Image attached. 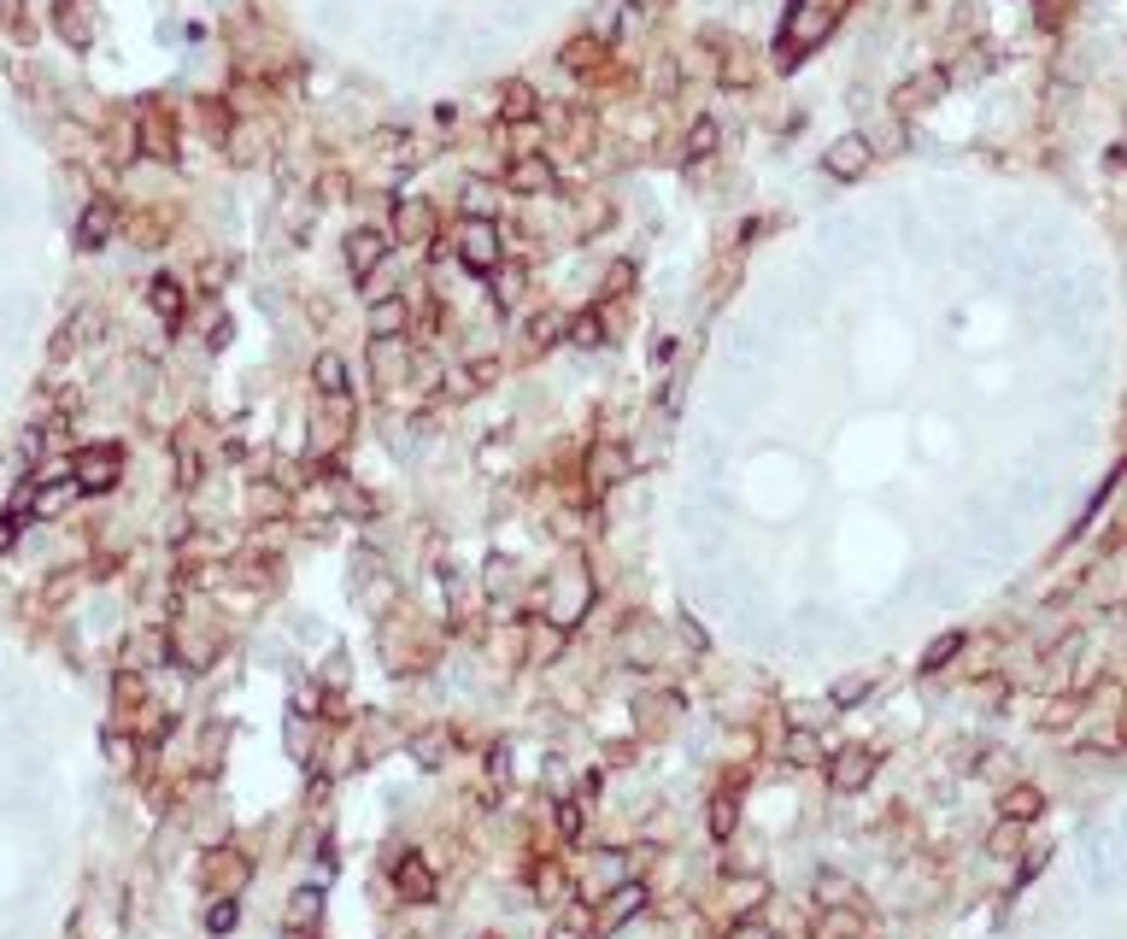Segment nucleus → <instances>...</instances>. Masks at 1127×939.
<instances>
[{"label": "nucleus", "instance_id": "f257e3e1", "mask_svg": "<svg viewBox=\"0 0 1127 939\" xmlns=\"http://www.w3.org/2000/svg\"><path fill=\"white\" fill-rule=\"evenodd\" d=\"M851 0H793L787 7V24H782V41H775V65H799L840 30V12Z\"/></svg>", "mask_w": 1127, "mask_h": 939}, {"label": "nucleus", "instance_id": "f03ea898", "mask_svg": "<svg viewBox=\"0 0 1127 939\" xmlns=\"http://www.w3.org/2000/svg\"><path fill=\"white\" fill-rule=\"evenodd\" d=\"M453 258L470 270V277H494L505 265V236L494 218H458L453 229Z\"/></svg>", "mask_w": 1127, "mask_h": 939}, {"label": "nucleus", "instance_id": "7ed1b4c3", "mask_svg": "<svg viewBox=\"0 0 1127 939\" xmlns=\"http://www.w3.org/2000/svg\"><path fill=\"white\" fill-rule=\"evenodd\" d=\"M594 605V582H587V563L570 558V570H558L553 582H546V623L553 629H575L582 623V611Z\"/></svg>", "mask_w": 1127, "mask_h": 939}, {"label": "nucleus", "instance_id": "20e7f679", "mask_svg": "<svg viewBox=\"0 0 1127 939\" xmlns=\"http://www.w3.org/2000/svg\"><path fill=\"white\" fill-rule=\"evenodd\" d=\"M136 136H141V158H153V165H177L182 158V129L165 100H141L136 106Z\"/></svg>", "mask_w": 1127, "mask_h": 939}, {"label": "nucleus", "instance_id": "39448f33", "mask_svg": "<svg viewBox=\"0 0 1127 939\" xmlns=\"http://www.w3.org/2000/svg\"><path fill=\"white\" fill-rule=\"evenodd\" d=\"M505 382V358L499 353H476V358H458V365L441 370V399L446 406H465V399L487 394V388Z\"/></svg>", "mask_w": 1127, "mask_h": 939}, {"label": "nucleus", "instance_id": "423d86ee", "mask_svg": "<svg viewBox=\"0 0 1127 939\" xmlns=\"http://www.w3.org/2000/svg\"><path fill=\"white\" fill-rule=\"evenodd\" d=\"M106 335V312L94 306V300H83V306L65 312V323L48 335V365H71L77 353H89V346Z\"/></svg>", "mask_w": 1127, "mask_h": 939}, {"label": "nucleus", "instance_id": "0eeeda50", "mask_svg": "<svg viewBox=\"0 0 1127 939\" xmlns=\"http://www.w3.org/2000/svg\"><path fill=\"white\" fill-rule=\"evenodd\" d=\"M346 435H353V394H324L312 411V441L306 458H341Z\"/></svg>", "mask_w": 1127, "mask_h": 939}, {"label": "nucleus", "instance_id": "6e6552de", "mask_svg": "<svg viewBox=\"0 0 1127 939\" xmlns=\"http://www.w3.org/2000/svg\"><path fill=\"white\" fill-rule=\"evenodd\" d=\"M499 188L517 200H546V194H558V165L546 153H511L499 170Z\"/></svg>", "mask_w": 1127, "mask_h": 939}, {"label": "nucleus", "instance_id": "1a4fd4ad", "mask_svg": "<svg viewBox=\"0 0 1127 939\" xmlns=\"http://www.w3.org/2000/svg\"><path fill=\"white\" fill-rule=\"evenodd\" d=\"M388 236L400 241V248H435V236H441V212H435V200H423V194H400L394 200V224H388Z\"/></svg>", "mask_w": 1127, "mask_h": 939}, {"label": "nucleus", "instance_id": "9d476101", "mask_svg": "<svg viewBox=\"0 0 1127 939\" xmlns=\"http://www.w3.org/2000/svg\"><path fill=\"white\" fill-rule=\"evenodd\" d=\"M71 475H77L83 494H112L124 482V446L100 441V446H77L71 453Z\"/></svg>", "mask_w": 1127, "mask_h": 939}, {"label": "nucleus", "instance_id": "9b49d317", "mask_svg": "<svg viewBox=\"0 0 1127 939\" xmlns=\"http://www.w3.org/2000/svg\"><path fill=\"white\" fill-rule=\"evenodd\" d=\"M946 89H951V71L946 65H928V71H916V77L892 83L887 106H892V118H922L928 106H939V94H946Z\"/></svg>", "mask_w": 1127, "mask_h": 939}, {"label": "nucleus", "instance_id": "f8f14e48", "mask_svg": "<svg viewBox=\"0 0 1127 939\" xmlns=\"http://www.w3.org/2000/svg\"><path fill=\"white\" fill-rule=\"evenodd\" d=\"M124 229V206L112 194H89L77 212V229H71V241H77V253H100L112 236Z\"/></svg>", "mask_w": 1127, "mask_h": 939}, {"label": "nucleus", "instance_id": "ddd939ff", "mask_svg": "<svg viewBox=\"0 0 1127 939\" xmlns=\"http://www.w3.org/2000/svg\"><path fill=\"white\" fill-rule=\"evenodd\" d=\"M699 41H705V48L717 53V83H722V89H751V83H758V53H751L740 36L705 30Z\"/></svg>", "mask_w": 1127, "mask_h": 939}, {"label": "nucleus", "instance_id": "4468645a", "mask_svg": "<svg viewBox=\"0 0 1127 939\" xmlns=\"http://www.w3.org/2000/svg\"><path fill=\"white\" fill-rule=\"evenodd\" d=\"M370 382L376 388H400V382H411V365H417V353H411V335H370Z\"/></svg>", "mask_w": 1127, "mask_h": 939}, {"label": "nucleus", "instance_id": "2eb2a0df", "mask_svg": "<svg viewBox=\"0 0 1127 939\" xmlns=\"http://www.w3.org/2000/svg\"><path fill=\"white\" fill-rule=\"evenodd\" d=\"M48 24H53V36H60L71 53H89L94 36H100V12H94V0H53Z\"/></svg>", "mask_w": 1127, "mask_h": 939}, {"label": "nucleus", "instance_id": "dca6fc26", "mask_svg": "<svg viewBox=\"0 0 1127 939\" xmlns=\"http://www.w3.org/2000/svg\"><path fill=\"white\" fill-rule=\"evenodd\" d=\"M170 465H177V487H200V475H206V423H200V417L177 423V435H170Z\"/></svg>", "mask_w": 1127, "mask_h": 939}, {"label": "nucleus", "instance_id": "f3484780", "mask_svg": "<svg viewBox=\"0 0 1127 939\" xmlns=\"http://www.w3.org/2000/svg\"><path fill=\"white\" fill-rule=\"evenodd\" d=\"M870 165H875V141L863 136V129H851V136L828 141V153H822V170H828L834 182H858Z\"/></svg>", "mask_w": 1127, "mask_h": 939}, {"label": "nucleus", "instance_id": "a211bd4d", "mask_svg": "<svg viewBox=\"0 0 1127 939\" xmlns=\"http://www.w3.org/2000/svg\"><path fill=\"white\" fill-rule=\"evenodd\" d=\"M558 65L570 71V77H582V83H599V71L611 65V41H605L599 30H582V36H570L558 48Z\"/></svg>", "mask_w": 1127, "mask_h": 939}, {"label": "nucleus", "instance_id": "6ab92c4d", "mask_svg": "<svg viewBox=\"0 0 1127 939\" xmlns=\"http://www.w3.org/2000/svg\"><path fill=\"white\" fill-rule=\"evenodd\" d=\"M582 470H587V494H605V487L629 482V470H634V453H629L623 441H599L594 453L582 458Z\"/></svg>", "mask_w": 1127, "mask_h": 939}, {"label": "nucleus", "instance_id": "aec40b11", "mask_svg": "<svg viewBox=\"0 0 1127 939\" xmlns=\"http://www.w3.org/2000/svg\"><path fill=\"white\" fill-rule=\"evenodd\" d=\"M388 248H394V236H388V229H376V224L346 229V241H341L346 270H353V277H370L376 265H388Z\"/></svg>", "mask_w": 1127, "mask_h": 939}, {"label": "nucleus", "instance_id": "412c9836", "mask_svg": "<svg viewBox=\"0 0 1127 939\" xmlns=\"http://www.w3.org/2000/svg\"><path fill=\"white\" fill-rule=\"evenodd\" d=\"M564 341H570V312H564V306H541V312L523 317V353L529 358H546Z\"/></svg>", "mask_w": 1127, "mask_h": 939}, {"label": "nucleus", "instance_id": "4be33fe9", "mask_svg": "<svg viewBox=\"0 0 1127 939\" xmlns=\"http://www.w3.org/2000/svg\"><path fill=\"white\" fill-rule=\"evenodd\" d=\"M875 782V751L870 746H846L828 758V787L834 792H863Z\"/></svg>", "mask_w": 1127, "mask_h": 939}, {"label": "nucleus", "instance_id": "5701e85b", "mask_svg": "<svg viewBox=\"0 0 1127 939\" xmlns=\"http://www.w3.org/2000/svg\"><path fill=\"white\" fill-rule=\"evenodd\" d=\"M646 899H653V892H646L641 880H617V887H611V892H605V899H599V916H594V928H605V934H611V928H623V922H634V916H641V910H646Z\"/></svg>", "mask_w": 1127, "mask_h": 939}, {"label": "nucleus", "instance_id": "b1692460", "mask_svg": "<svg viewBox=\"0 0 1127 939\" xmlns=\"http://www.w3.org/2000/svg\"><path fill=\"white\" fill-rule=\"evenodd\" d=\"M270 141H277L270 118H241V124H236V136L224 141V153H229V165H258V158L270 153Z\"/></svg>", "mask_w": 1127, "mask_h": 939}, {"label": "nucleus", "instance_id": "393cba45", "mask_svg": "<svg viewBox=\"0 0 1127 939\" xmlns=\"http://www.w3.org/2000/svg\"><path fill=\"white\" fill-rule=\"evenodd\" d=\"M194 124H200V136H206V141H218V148H224V141L236 136L241 112H236V100H229V94H200L194 100Z\"/></svg>", "mask_w": 1127, "mask_h": 939}, {"label": "nucleus", "instance_id": "a878e982", "mask_svg": "<svg viewBox=\"0 0 1127 939\" xmlns=\"http://www.w3.org/2000/svg\"><path fill=\"white\" fill-rule=\"evenodd\" d=\"M394 892H400V899H411V904L435 899V870H429L417 851H406V858L394 863Z\"/></svg>", "mask_w": 1127, "mask_h": 939}, {"label": "nucleus", "instance_id": "bb28decb", "mask_svg": "<svg viewBox=\"0 0 1127 939\" xmlns=\"http://www.w3.org/2000/svg\"><path fill=\"white\" fill-rule=\"evenodd\" d=\"M558 136H564V148H570V158H587L599 148V124H594V112H582V106H570L564 118L553 124Z\"/></svg>", "mask_w": 1127, "mask_h": 939}, {"label": "nucleus", "instance_id": "cd10ccee", "mask_svg": "<svg viewBox=\"0 0 1127 939\" xmlns=\"http://www.w3.org/2000/svg\"><path fill=\"white\" fill-rule=\"evenodd\" d=\"M148 312L159 317V323L177 329L182 312H188V288H182L177 277H153V282H148Z\"/></svg>", "mask_w": 1127, "mask_h": 939}, {"label": "nucleus", "instance_id": "c85d7f7f", "mask_svg": "<svg viewBox=\"0 0 1127 939\" xmlns=\"http://www.w3.org/2000/svg\"><path fill=\"white\" fill-rule=\"evenodd\" d=\"M534 118H541V94L523 77L499 83V124H534Z\"/></svg>", "mask_w": 1127, "mask_h": 939}, {"label": "nucleus", "instance_id": "c756f323", "mask_svg": "<svg viewBox=\"0 0 1127 939\" xmlns=\"http://www.w3.org/2000/svg\"><path fill=\"white\" fill-rule=\"evenodd\" d=\"M605 341H611V317H605V306L570 312V346H582V353H599Z\"/></svg>", "mask_w": 1127, "mask_h": 939}, {"label": "nucleus", "instance_id": "7c9ffc66", "mask_svg": "<svg viewBox=\"0 0 1127 939\" xmlns=\"http://www.w3.org/2000/svg\"><path fill=\"white\" fill-rule=\"evenodd\" d=\"M324 887H300L294 899H288V910H282V928H294V934H312L317 922H324Z\"/></svg>", "mask_w": 1127, "mask_h": 939}, {"label": "nucleus", "instance_id": "2f4dec72", "mask_svg": "<svg viewBox=\"0 0 1127 939\" xmlns=\"http://www.w3.org/2000/svg\"><path fill=\"white\" fill-rule=\"evenodd\" d=\"M370 335H411V300L406 294H388L370 306Z\"/></svg>", "mask_w": 1127, "mask_h": 939}, {"label": "nucleus", "instance_id": "473e14b6", "mask_svg": "<svg viewBox=\"0 0 1127 939\" xmlns=\"http://www.w3.org/2000/svg\"><path fill=\"white\" fill-rule=\"evenodd\" d=\"M248 870H253V863L241 858V851H229V846H224V851H212V858H206V887L236 892L241 880H248Z\"/></svg>", "mask_w": 1127, "mask_h": 939}, {"label": "nucleus", "instance_id": "72a5a7b5", "mask_svg": "<svg viewBox=\"0 0 1127 939\" xmlns=\"http://www.w3.org/2000/svg\"><path fill=\"white\" fill-rule=\"evenodd\" d=\"M1039 811H1046V792H1039L1034 782L1004 787V799H999V816H1004V822H1034Z\"/></svg>", "mask_w": 1127, "mask_h": 939}, {"label": "nucleus", "instance_id": "f704fd0d", "mask_svg": "<svg viewBox=\"0 0 1127 939\" xmlns=\"http://www.w3.org/2000/svg\"><path fill=\"white\" fill-rule=\"evenodd\" d=\"M124 236L136 248H159L170 236V212H124Z\"/></svg>", "mask_w": 1127, "mask_h": 939}, {"label": "nucleus", "instance_id": "c9c22d12", "mask_svg": "<svg viewBox=\"0 0 1127 939\" xmlns=\"http://www.w3.org/2000/svg\"><path fill=\"white\" fill-rule=\"evenodd\" d=\"M312 388L317 394H346V358L335 346H324V353L312 358Z\"/></svg>", "mask_w": 1127, "mask_h": 939}, {"label": "nucleus", "instance_id": "e433bc0d", "mask_svg": "<svg viewBox=\"0 0 1127 939\" xmlns=\"http://www.w3.org/2000/svg\"><path fill=\"white\" fill-rule=\"evenodd\" d=\"M717 141H722L717 118H693L687 124V141H682V158H687V165H705V158L717 153Z\"/></svg>", "mask_w": 1127, "mask_h": 939}, {"label": "nucleus", "instance_id": "4c0bfd02", "mask_svg": "<svg viewBox=\"0 0 1127 939\" xmlns=\"http://www.w3.org/2000/svg\"><path fill=\"white\" fill-rule=\"evenodd\" d=\"M734 828H740V799L734 787H722L711 799V840H734Z\"/></svg>", "mask_w": 1127, "mask_h": 939}, {"label": "nucleus", "instance_id": "58836bf2", "mask_svg": "<svg viewBox=\"0 0 1127 939\" xmlns=\"http://www.w3.org/2000/svg\"><path fill=\"white\" fill-rule=\"evenodd\" d=\"M458 206H465V218H494V212H499V194H494V182H465V194H458Z\"/></svg>", "mask_w": 1127, "mask_h": 939}, {"label": "nucleus", "instance_id": "ea45409f", "mask_svg": "<svg viewBox=\"0 0 1127 939\" xmlns=\"http://www.w3.org/2000/svg\"><path fill=\"white\" fill-rule=\"evenodd\" d=\"M851 892H858V887H851V875H834V870H822V875H816V904H822V910H840V904H851Z\"/></svg>", "mask_w": 1127, "mask_h": 939}, {"label": "nucleus", "instance_id": "a19ab883", "mask_svg": "<svg viewBox=\"0 0 1127 939\" xmlns=\"http://www.w3.org/2000/svg\"><path fill=\"white\" fill-rule=\"evenodd\" d=\"M963 640H970V634H958V629H951V634H939V640L928 646V652H922V675H934V670H946V663H951V658H958V652H963Z\"/></svg>", "mask_w": 1127, "mask_h": 939}, {"label": "nucleus", "instance_id": "79ce46f5", "mask_svg": "<svg viewBox=\"0 0 1127 939\" xmlns=\"http://www.w3.org/2000/svg\"><path fill=\"white\" fill-rule=\"evenodd\" d=\"M236 928H241V899L224 892V899L206 910V934H236Z\"/></svg>", "mask_w": 1127, "mask_h": 939}, {"label": "nucleus", "instance_id": "37998d69", "mask_svg": "<svg viewBox=\"0 0 1127 939\" xmlns=\"http://www.w3.org/2000/svg\"><path fill=\"white\" fill-rule=\"evenodd\" d=\"M629 288H634V258H617V265L605 270V282H599V300L611 306V300H623V294H629Z\"/></svg>", "mask_w": 1127, "mask_h": 939}, {"label": "nucleus", "instance_id": "c03bdc74", "mask_svg": "<svg viewBox=\"0 0 1127 939\" xmlns=\"http://www.w3.org/2000/svg\"><path fill=\"white\" fill-rule=\"evenodd\" d=\"M1022 828H1028V822H1004L999 816V828H992L987 851H992V858H1022Z\"/></svg>", "mask_w": 1127, "mask_h": 939}, {"label": "nucleus", "instance_id": "a18cd8bd", "mask_svg": "<svg viewBox=\"0 0 1127 939\" xmlns=\"http://www.w3.org/2000/svg\"><path fill=\"white\" fill-rule=\"evenodd\" d=\"M870 693H875V675H846V682H834L828 699L840 705V711H851V705H863Z\"/></svg>", "mask_w": 1127, "mask_h": 939}, {"label": "nucleus", "instance_id": "49530a36", "mask_svg": "<svg viewBox=\"0 0 1127 939\" xmlns=\"http://www.w3.org/2000/svg\"><path fill=\"white\" fill-rule=\"evenodd\" d=\"M487 282H494V300H499V306H517V300H523V282H529V277H523V270H511V265H499Z\"/></svg>", "mask_w": 1127, "mask_h": 939}, {"label": "nucleus", "instance_id": "de8ad7c7", "mask_svg": "<svg viewBox=\"0 0 1127 939\" xmlns=\"http://www.w3.org/2000/svg\"><path fill=\"white\" fill-rule=\"evenodd\" d=\"M822 939H863V916H851V910H828V922H822Z\"/></svg>", "mask_w": 1127, "mask_h": 939}, {"label": "nucleus", "instance_id": "09e8293b", "mask_svg": "<svg viewBox=\"0 0 1127 939\" xmlns=\"http://www.w3.org/2000/svg\"><path fill=\"white\" fill-rule=\"evenodd\" d=\"M0 30L7 36H18V41H30V12H24V0H0Z\"/></svg>", "mask_w": 1127, "mask_h": 939}, {"label": "nucleus", "instance_id": "8fccbe9b", "mask_svg": "<svg viewBox=\"0 0 1127 939\" xmlns=\"http://www.w3.org/2000/svg\"><path fill=\"white\" fill-rule=\"evenodd\" d=\"M675 89H682V65H675L670 53H658V60H653V94L670 100Z\"/></svg>", "mask_w": 1127, "mask_h": 939}, {"label": "nucleus", "instance_id": "3c124183", "mask_svg": "<svg viewBox=\"0 0 1127 939\" xmlns=\"http://www.w3.org/2000/svg\"><path fill=\"white\" fill-rule=\"evenodd\" d=\"M511 575H517V570H511V558H505V553H494V558H487V570H482L487 594H494V599H505V587H511Z\"/></svg>", "mask_w": 1127, "mask_h": 939}, {"label": "nucleus", "instance_id": "603ef678", "mask_svg": "<svg viewBox=\"0 0 1127 939\" xmlns=\"http://www.w3.org/2000/svg\"><path fill=\"white\" fill-rule=\"evenodd\" d=\"M1034 24H1039V30H1051V36H1058L1063 24H1068V0H1034Z\"/></svg>", "mask_w": 1127, "mask_h": 939}, {"label": "nucleus", "instance_id": "864d4df0", "mask_svg": "<svg viewBox=\"0 0 1127 939\" xmlns=\"http://www.w3.org/2000/svg\"><path fill=\"white\" fill-rule=\"evenodd\" d=\"M787 763H816V734L811 728H793L787 734Z\"/></svg>", "mask_w": 1127, "mask_h": 939}, {"label": "nucleus", "instance_id": "5fc2aeb1", "mask_svg": "<svg viewBox=\"0 0 1127 939\" xmlns=\"http://www.w3.org/2000/svg\"><path fill=\"white\" fill-rule=\"evenodd\" d=\"M558 840H564V846H570V840H582V804H575V799H564V804H558Z\"/></svg>", "mask_w": 1127, "mask_h": 939}, {"label": "nucleus", "instance_id": "6e6d98bb", "mask_svg": "<svg viewBox=\"0 0 1127 939\" xmlns=\"http://www.w3.org/2000/svg\"><path fill=\"white\" fill-rule=\"evenodd\" d=\"M411 758H417V763H441V758H446V740H441V728L417 734V740H411Z\"/></svg>", "mask_w": 1127, "mask_h": 939}, {"label": "nucleus", "instance_id": "4d7b16f0", "mask_svg": "<svg viewBox=\"0 0 1127 939\" xmlns=\"http://www.w3.org/2000/svg\"><path fill=\"white\" fill-rule=\"evenodd\" d=\"M722 939H775V928H770L763 916H740V922H734V928L722 934Z\"/></svg>", "mask_w": 1127, "mask_h": 939}, {"label": "nucleus", "instance_id": "13d9d810", "mask_svg": "<svg viewBox=\"0 0 1127 939\" xmlns=\"http://www.w3.org/2000/svg\"><path fill=\"white\" fill-rule=\"evenodd\" d=\"M980 71H992V53H987V48H970V53H963V65H958V71H951V77H963V83H975V77H980Z\"/></svg>", "mask_w": 1127, "mask_h": 939}, {"label": "nucleus", "instance_id": "bf43d9fd", "mask_svg": "<svg viewBox=\"0 0 1127 939\" xmlns=\"http://www.w3.org/2000/svg\"><path fill=\"white\" fill-rule=\"evenodd\" d=\"M487 775H494L499 787L511 782V746H494V751H487Z\"/></svg>", "mask_w": 1127, "mask_h": 939}, {"label": "nucleus", "instance_id": "052dcab7", "mask_svg": "<svg viewBox=\"0 0 1127 939\" xmlns=\"http://www.w3.org/2000/svg\"><path fill=\"white\" fill-rule=\"evenodd\" d=\"M18 523H24V517H18V511H12V517H7V523H0V553H12V541H18Z\"/></svg>", "mask_w": 1127, "mask_h": 939}]
</instances>
